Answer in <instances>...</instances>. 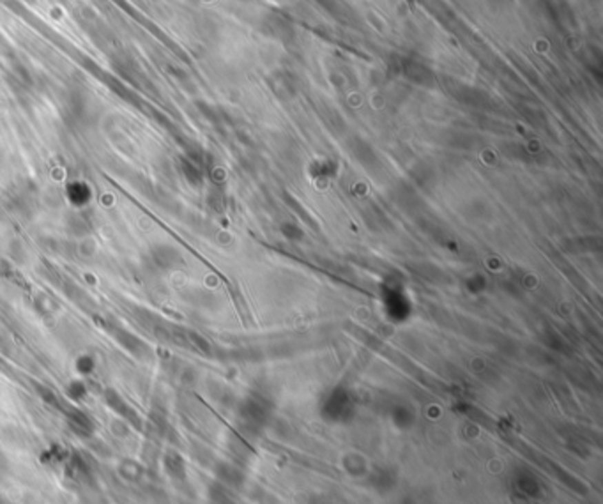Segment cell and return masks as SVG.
Returning a JSON list of instances; mask_svg holds the SVG:
<instances>
[{
	"label": "cell",
	"instance_id": "obj_4",
	"mask_svg": "<svg viewBox=\"0 0 603 504\" xmlns=\"http://www.w3.org/2000/svg\"><path fill=\"white\" fill-rule=\"evenodd\" d=\"M119 474L123 476L124 480L130 481V483H136L143 478L145 474V469L142 464H139L136 460H123L121 465H119Z\"/></svg>",
	"mask_w": 603,
	"mask_h": 504
},
{
	"label": "cell",
	"instance_id": "obj_1",
	"mask_svg": "<svg viewBox=\"0 0 603 504\" xmlns=\"http://www.w3.org/2000/svg\"><path fill=\"white\" fill-rule=\"evenodd\" d=\"M105 400H106V403H108V405H110L119 416H121V418L126 419L127 423L133 425L136 430H140V428H142V418L139 416V412H136L135 409H133V407H131L130 403H127L126 400H124L123 396L117 393V391L106 390L105 391Z\"/></svg>",
	"mask_w": 603,
	"mask_h": 504
},
{
	"label": "cell",
	"instance_id": "obj_7",
	"mask_svg": "<svg viewBox=\"0 0 603 504\" xmlns=\"http://www.w3.org/2000/svg\"><path fill=\"white\" fill-rule=\"evenodd\" d=\"M76 368L82 372V374H89V372H92V368H94L92 358H89V356H83V358H80L76 361Z\"/></svg>",
	"mask_w": 603,
	"mask_h": 504
},
{
	"label": "cell",
	"instance_id": "obj_2",
	"mask_svg": "<svg viewBox=\"0 0 603 504\" xmlns=\"http://www.w3.org/2000/svg\"><path fill=\"white\" fill-rule=\"evenodd\" d=\"M68 423H70L71 430H73L76 435H80V437H90L94 432L92 419H90L85 412L76 411V409L68 412Z\"/></svg>",
	"mask_w": 603,
	"mask_h": 504
},
{
	"label": "cell",
	"instance_id": "obj_3",
	"mask_svg": "<svg viewBox=\"0 0 603 504\" xmlns=\"http://www.w3.org/2000/svg\"><path fill=\"white\" fill-rule=\"evenodd\" d=\"M165 472L170 476L174 481H183L186 478V465H184L183 456L177 455L176 452H170L165 455L163 458Z\"/></svg>",
	"mask_w": 603,
	"mask_h": 504
},
{
	"label": "cell",
	"instance_id": "obj_6",
	"mask_svg": "<svg viewBox=\"0 0 603 504\" xmlns=\"http://www.w3.org/2000/svg\"><path fill=\"white\" fill-rule=\"evenodd\" d=\"M68 393H70L71 399L82 400L83 396L87 394V387L83 383H73V384H70V387H68Z\"/></svg>",
	"mask_w": 603,
	"mask_h": 504
},
{
	"label": "cell",
	"instance_id": "obj_5",
	"mask_svg": "<svg viewBox=\"0 0 603 504\" xmlns=\"http://www.w3.org/2000/svg\"><path fill=\"white\" fill-rule=\"evenodd\" d=\"M115 338H117L119 342H121V345H123L124 349H127L130 352L136 354V356H142V354L147 352V345L142 342V340H139L135 334H131V333H127V331H123V330H117L115 331Z\"/></svg>",
	"mask_w": 603,
	"mask_h": 504
}]
</instances>
